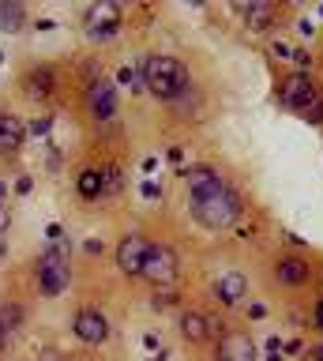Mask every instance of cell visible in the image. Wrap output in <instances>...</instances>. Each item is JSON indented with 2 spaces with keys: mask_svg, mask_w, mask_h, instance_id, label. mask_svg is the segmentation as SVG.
<instances>
[{
  "mask_svg": "<svg viewBox=\"0 0 323 361\" xmlns=\"http://www.w3.org/2000/svg\"><path fill=\"white\" fill-rule=\"evenodd\" d=\"M143 83H147V90H151V94H158L162 102H177L181 94H188L192 75H188V68L177 61V56L154 53V56L143 61Z\"/></svg>",
  "mask_w": 323,
  "mask_h": 361,
  "instance_id": "obj_1",
  "label": "cell"
},
{
  "mask_svg": "<svg viewBox=\"0 0 323 361\" xmlns=\"http://www.w3.org/2000/svg\"><path fill=\"white\" fill-rule=\"evenodd\" d=\"M192 214L196 222H203L207 230H226L241 219V200L233 196L229 185H222L215 192H203V196H192Z\"/></svg>",
  "mask_w": 323,
  "mask_h": 361,
  "instance_id": "obj_2",
  "label": "cell"
},
{
  "mask_svg": "<svg viewBox=\"0 0 323 361\" xmlns=\"http://www.w3.org/2000/svg\"><path fill=\"white\" fill-rule=\"evenodd\" d=\"M68 279H72V271H68V256H64V245H53L42 252L38 259V286L42 293H61L64 286H68Z\"/></svg>",
  "mask_w": 323,
  "mask_h": 361,
  "instance_id": "obj_3",
  "label": "cell"
},
{
  "mask_svg": "<svg viewBox=\"0 0 323 361\" xmlns=\"http://www.w3.org/2000/svg\"><path fill=\"white\" fill-rule=\"evenodd\" d=\"M139 275L147 282H154V286H170V282L177 279V252L170 245H151Z\"/></svg>",
  "mask_w": 323,
  "mask_h": 361,
  "instance_id": "obj_4",
  "label": "cell"
},
{
  "mask_svg": "<svg viewBox=\"0 0 323 361\" xmlns=\"http://www.w3.org/2000/svg\"><path fill=\"white\" fill-rule=\"evenodd\" d=\"M319 98V90H316V83H312L308 75H289V79H282V90H278V102H282L286 109H300L305 113L312 102Z\"/></svg>",
  "mask_w": 323,
  "mask_h": 361,
  "instance_id": "obj_5",
  "label": "cell"
},
{
  "mask_svg": "<svg viewBox=\"0 0 323 361\" xmlns=\"http://www.w3.org/2000/svg\"><path fill=\"white\" fill-rule=\"evenodd\" d=\"M147 248H151V241H147L143 233L120 237V245H117V267L125 271V275H139V271H143V259H147Z\"/></svg>",
  "mask_w": 323,
  "mask_h": 361,
  "instance_id": "obj_6",
  "label": "cell"
},
{
  "mask_svg": "<svg viewBox=\"0 0 323 361\" xmlns=\"http://www.w3.org/2000/svg\"><path fill=\"white\" fill-rule=\"evenodd\" d=\"M87 30H91V38H113L120 30V8L102 0V4H94L87 11Z\"/></svg>",
  "mask_w": 323,
  "mask_h": 361,
  "instance_id": "obj_7",
  "label": "cell"
},
{
  "mask_svg": "<svg viewBox=\"0 0 323 361\" xmlns=\"http://www.w3.org/2000/svg\"><path fill=\"white\" fill-rule=\"evenodd\" d=\"M75 335L83 338V343H106L109 338V320L98 309H80V316H75Z\"/></svg>",
  "mask_w": 323,
  "mask_h": 361,
  "instance_id": "obj_8",
  "label": "cell"
},
{
  "mask_svg": "<svg viewBox=\"0 0 323 361\" xmlns=\"http://www.w3.org/2000/svg\"><path fill=\"white\" fill-rule=\"evenodd\" d=\"M87 102H91V113L98 121H109L117 113V90L109 79H94L91 90H87Z\"/></svg>",
  "mask_w": 323,
  "mask_h": 361,
  "instance_id": "obj_9",
  "label": "cell"
},
{
  "mask_svg": "<svg viewBox=\"0 0 323 361\" xmlns=\"http://www.w3.org/2000/svg\"><path fill=\"white\" fill-rule=\"evenodd\" d=\"M215 361H255V343H252L248 335L233 331V335H226V338L218 343Z\"/></svg>",
  "mask_w": 323,
  "mask_h": 361,
  "instance_id": "obj_10",
  "label": "cell"
},
{
  "mask_svg": "<svg viewBox=\"0 0 323 361\" xmlns=\"http://www.w3.org/2000/svg\"><path fill=\"white\" fill-rule=\"evenodd\" d=\"M23 135L27 128L15 113H0V154H15L23 147Z\"/></svg>",
  "mask_w": 323,
  "mask_h": 361,
  "instance_id": "obj_11",
  "label": "cell"
},
{
  "mask_svg": "<svg viewBox=\"0 0 323 361\" xmlns=\"http://www.w3.org/2000/svg\"><path fill=\"white\" fill-rule=\"evenodd\" d=\"M244 290H248V282H244L241 271H222L215 279V293H218L222 305H237L244 298Z\"/></svg>",
  "mask_w": 323,
  "mask_h": 361,
  "instance_id": "obj_12",
  "label": "cell"
},
{
  "mask_svg": "<svg viewBox=\"0 0 323 361\" xmlns=\"http://www.w3.org/2000/svg\"><path fill=\"white\" fill-rule=\"evenodd\" d=\"M308 264L305 259H297V256H289V259H278L274 264V279L278 282H286V286H300V282H308Z\"/></svg>",
  "mask_w": 323,
  "mask_h": 361,
  "instance_id": "obj_13",
  "label": "cell"
},
{
  "mask_svg": "<svg viewBox=\"0 0 323 361\" xmlns=\"http://www.w3.org/2000/svg\"><path fill=\"white\" fill-rule=\"evenodd\" d=\"M210 331H218V327L210 324L203 312H184L181 316V335L188 343H203V338H210Z\"/></svg>",
  "mask_w": 323,
  "mask_h": 361,
  "instance_id": "obj_14",
  "label": "cell"
},
{
  "mask_svg": "<svg viewBox=\"0 0 323 361\" xmlns=\"http://www.w3.org/2000/svg\"><path fill=\"white\" fill-rule=\"evenodd\" d=\"M244 23H248V30H252V34L271 30L274 8H271V4H263V0H252V4H244Z\"/></svg>",
  "mask_w": 323,
  "mask_h": 361,
  "instance_id": "obj_15",
  "label": "cell"
},
{
  "mask_svg": "<svg viewBox=\"0 0 323 361\" xmlns=\"http://www.w3.org/2000/svg\"><path fill=\"white\" fill-rule=\"evenodd\" d=\"M222 185H226V180H222L215 169H192V173H188V192H192V196L215 192V188H222Z\"/></svg>",
  "mask_w": 323,
  "mask_h": 361,
  "instance_id": "obj_16",
  "label": "cell"
},
{
  "mask_svg": "<svg viewBox=\"0 0 323 361\" xmlns=\"http://www.w3.org/2000/svg\"><path fill=\"white\" fill-rule=\"evenodd\" d=\"M23 19H27L23 4H15V0H4V4H0V30L4 34H19L23 30Z\"/></svg>",
  "mask_w": 323,
  "mask_h": 361,
  "instance_id": "obj_17",
  "label": "cell"
},
{
  "mask_svg": "<svg viewBox=\"0 0 323 361\" xmlns=\"http://www.w3.org/2000/svg\"><path fill=\"white\" fill-rule=\"evenodd\" d=\"M23 87H27V94L46 98V94H53V72L49 68H34V72L23 79Z\"/></svg>",
  "mask_w": 323,
  "mask_h": 361,
  "instance_id": "obj_18",
  "label": "cell"
},
{
  "mask_svg": "<svg viewBox=\"0 0 323 361\" xmlns=\"http://www.w3.org/2000/svg\"><path fill=\"white\" fill-rule=\"evenodd\" d=\"M80 196H87V200H94V196H102V188H106V180H102V173L98 169H83L80 173Z\"/></svg>",
  "mask_w": 323,
  "mask_h": 361,
  "instance_id": "obj_19",
  "label": "cell"
},
{
  "mask_svg": "<svg viewBox=\"0 0 323 361\" xmlns=\"http://www.w3.org/2000/svg\"><path fill=\"white\" fill-rule=\"evenodd\" d=\"M19 324H23V309H19V305H0V327H4L8 335H15L19 331Z\"/></svg>",
  "mask_w": 323,
  "mask_h": 361,
  "instance_id": "obj_20",
  "label": "cell"
},
{
  "mask_svg": "<svg viewBox=\"0 0 323 361\" xmlns=\"http://www.w3.org/2000/svg\"><path fill=\"white\" fill-rule=\"evenodd\" d=\"M173 301H177V298H173V290H158V293H154V301H151V305H154V309H170Z\"/></svg>",
  "mask_w": 323,
  "mask_h": 361,
  "instance_id": "obj_21",
  "label": "cell"
},
{
  "mask_svg": "<svg viewBox=\"0 0 323 361\" xmlns=\"http://www.w3.org/2000/svg\"><path fill=\"white\" fill-rule=\"evenodd\" d=\"M305 117H308L312 124H319V121H323V102H319V98H316V102H312V106L305 109Z\"/></svg>",
  "mask_w": 323,
  "mask_h": 361,
  "instance_id": "obj_22",
  "label": "cell"
},
{
  "mask_svg": "<svg viewBox=\"0 0 323 361\" xmlns=\"http://www.w3.org/2000/svg\"><path fill=\"white\" fill-rule=\"evenodd\" d=\"M293 64H297V68H300V75H305V68H308V64H312V56H308V53H305V49H297V53H293Z\"/></svg>",
  "mask_w": 323,
  "mask_h": 361,
  "instance_id": "obj_23",
  "label": "cell"
},
{
  "mask_svg": "<svg viewBox=\"0 0 323 361\" xmlns=\"http://www.w3.org/2000/svg\"><path fill=\"white\" fill-rule=\"evenodd\" d=\"M8 226H12V211H8V207H4V203H0V233H4V230H8Z\"/></svg>",
  "mask_w": 323,
  "mask_h": 361,
  "instance_id": "obj_24",
  "label": "cell"
},
{
  "mask_svg": "<svg viewBox=\"0 0 323 361\" xmlns=\"http://www.w3.org/2000/svg\"><path fill=\"white\" fill-rule=\"evenodd\" d=\"M38 361H61V350L46 346V350H42V354H38Z\"/></svg>",
  "mask_w": 323,
  "mask_h": 361,
  "instance_id": "obj_25",
  "label": "cell"
},
{
  "mask_svg": "<svg viewBox=\"0 0 323 361\" xmlns=\"http://www.w3.org/2000/svg\"><path fill=\"white\" fill-rule=\"evenodd\" d=\"M34 132L42 135V132H49V117H42V121H34Z\"/></svg>",
  "mask_w": 323,
  "mask_h": 361,
  "instance_id": "obj_26",
  "label": "cell"
},
{
  "mask_svg": "<svg viewBox=\"0 0 323 361\" xmlns=\"http://www.w3.org/2000/svg\"><path fill=\"white\" fill-rule=\"evenodd\" d=\"M308 361H323V346H312L308 350Z\"/></svg>",
  "mask_w": 323,
  "mask_h": 361,
  "instance_id": "obj_27",
  "label": "cell"
},
{
  "mask_svg": "<svg viewBox=\"0 0 323 361\" xmlns=\"http://www.w3.org/2000/svg\"><path fill=\"white\" fill-rule=\"evenodd\" d=\"M316 327H319V331H323V301L316 305Z\"/></svg>",
  "mask_w": 323,
  "mask_h": 361,
  "instance_id": "obj_28",
  "label": "cell"
},
{
  "mask_svg": "<svg viewBox=\"0 0 323 361\" xmlns=\"http://www.w3.org/2000/svg\"><path fill=\"white\" fill-rule=\"evenodd\" d=\"M8 338H12V335H8L4 327H0V350H4V343H8Z\"/></svg>",
  "mask_w": 323,
  "mask_h": 361,
  "instance_id": "obj_29",
  "label": "cell"
},
{
  "mask_svg": "<svg viewBox=\"0 0 323 361\" xmlns=\"http://www.w3.org/2000/svg\"><path fill=\"white\" fill-rule=\"evenodd\" d=\"M147 361H165V354H154V357H147Z\"/></svg>",
  "mask_w": 323,
  "mask_h": 361,
  "instance_id": "obj_30",
  "label": "cell"
}]
</instances>
